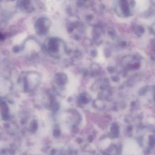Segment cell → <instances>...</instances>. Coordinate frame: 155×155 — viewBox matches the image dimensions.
Returning a JSON list of instances; mask_svg holds the SVG:
<instances>
[{"label":"cell","mask_w":155,"mask_h":155,"mask_svg":"<svg viewBox=\"0 0 155 155\" xmlns=\"http://www.w3.org/2000/svg\"><path fill=\"white\" fill-rule=\"evenodd\" d=\"M44 48L50 57L54 58H60L65 54L67 50L65 42L56 37L47 38L44 43Z\"/></svg>","instance_id":"6da1fadb"},{"label":"cell","mask_w":155,"mask_h":155,"mask_svg":"<svg viewBox=\"0 0 155 155\" xmlns=\"http://www.w3.org/2000/svg\"><path fill=\"white\" fill-rule=\"evenodd\" d=\"M135 5L134 1H116L113 2V10L120 17H129L133 14Z\"/></svg>","instance_id":"7a4b0ae2"},{"label":"cell","mask_w":155,"mask_h":155,"mask_svg":"<svg viewBox=\"0 0 155 155\" xmlns=\"http://www.w3.org/2000/svg\"><path fill=\"white\" fill-rule=\"evenodd\" d=\"M51 22L48 17H41L36 24V29L37 32L41 35H46L49 32L51 27Z\"/></svg>","instance_id":"3957f363"},{"label":"cell","mask_w":155,"mask_h":155,"mask_svg":"<svg viewBox=\"0 0 155 155\" xmlns=\"http://www.w3.org/2000/svg\"><path fill=\"white\" fill-rule=\"evenodd\" d=\"M68 32L75 39L81 38L84 33V26L79 22L70 23L68 26Z\"/></svg>","instance_id":"277c9868"},{"label":"cell","mask_w":155,"mask_h":155,"mask_svg":"<svg viewBox=\"0 0 155 155\" xmlns=\"http://www.w3.org/2000/svg\"><path fill=\"white\" fill-rule=\"evenodd\" d=\"M140 62L138 58L136 57H127L122 60V65L127 70H134L137 69L140 67Z\"/></svg>","instance_id":"5b68a950"},{"label":"cell","mask_w":155,"mask_h":155,"mask_svg":"<svg viewBox=\"0 0 155 155\" xmlns=\"http://www.w3.org/2000/svg\"><path fill=\"white\" fill-rule=\"evenodd\" d=\"M67 81L68 79L66 75L64 73L59 72L55 75L53 83L54 85H56L59 88H62L66 85Z\"/></svg>","instance_id":"8992f818"},{"label":"cell","mask_w":155,"mask_h":155,"mask_svg":"<svg viewBox=\"0 0 155 155\" xmlns=\"http://www.w3.org/2000/svg\"><path fill=\"white\" fill-rule=\"evenodd\" d=\"M151 30L153 34L155 35V23L152 25V27H151Z\"/></svg>","instance_id":"52a82bcc"},{"label":"cell","mask_w":155,"mask_h":155,"mask_svg":"<svg viewBox=\"0 0 155 155\" xmlns=\"http://www.w3.org/2000/svg\"><path fill=\"white\" fill-rule=\"evenodd\" d=\"M4 39V37L3 36V34L0 32V41L1 40H3Z\"/></svg>","instance_id":"ba28073f"}]
</instances>
